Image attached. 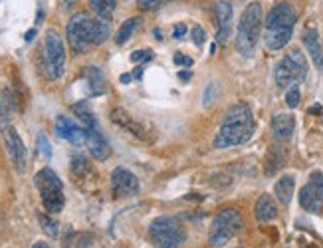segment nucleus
Wrapping results in <instances>:
<instances>
[{
  "mask_svg": "<svg viewBox=\"0 0 323 248\" xmlns=\"http://www.w3.org/2000/svg\"><path fill=\"white\" fill-rule=\"evenodd\" d=\"M16 111V101L10 89H0V131L10 127L12 115Z\"/></svg>",
  "mask_w": 323,
  "mask_h": 248,
  "instance_id": "a211bd4d",
  "label": "nucleus"
},
{
  "mask_svg": "<svg viewBox=\"0 0 323 248\" xmlns=\"http://www.w3.org/2000/svg\"><path fill=\"white\" fill-rule=\"evenodd\" d=\"M301 40H303V46L307 48L315 68L323 70V48H321V42H319V34L315 30H305Z\"/></svg>",
  "mask_w": 323,
  "mask_h": 248,
  "instance_id": "6ab92c4d",
  "label": "nucleus"
},
{
  "mask_svg": "<svg viewBox=\"0 0 323 248\" xmlns=\"http://www.w3.org/2000/svg\"><path fill=\"white\" fill-rule=\"evenodd\" d=\"M56 135L60 139L70 141L72 145H83L85 143V129L80 127L78 123H74L66 115H58L56 117Z\"/></svg>",
  "mask_w": 323,
  "mask_h": 248,
  "instance_id": "4468645a",
  "label": "nucleus"
},
{
  "mask_svg": "<svg viewBox=\"0 0 323 248\" xmlns=\"http://www.w3.org/2000/svg\"><path fill=\"white\" fill-rule=\"evenodd\" d=\"M293 129H295V119H293L291 113H276L274 115V119H272V131H274V137L276 139H280V141L291 139Z\"/></svg>",
  "mask_w": 323,
  "mask_h": 248,
  "instance_id": "f3484780",
  "label": "nucleus"
},
{
  "mask_svg": "<svg viewBox=\"0 0 323 248\" xmlns=\"http://www.w3.org/2000/svg\"><path fill=\"white\" fill-rule=\"evenodd\" d=\"M232 6L226 0H218L216 2V24H218V42L220 44H228L230 34H232Z\"/></svg>",
  "mask_w": 323,
  "mask_h": 248,
  "instance_id": "dca6fc26",
  "label": "nucleus"
},
{
  "mask_svg": "<svg viewBox=\"0 0 323 248\" xmlns=\"http://www.w3.org/2000/svg\"><path fill=\"white\" fill-rule=\"evenodd\" d=\"M85 78H87L89 91H91L95 97H99V95L105 93V76H103V72H101L99 68H95V66L85 68Z\"/></svg>",
  "mask_w": 323,
  "mask_h": 248,
  "instance_id": "5701e85b",
  "label": "nucleus"
},
{
  "mask_svg": "<svg viewBox=\"0 0 323 248\" xmlns=\"http://www.w3.org/2000/svg\"><path fill=\"white\" fill-rule=\"evenodd\" d=\"M42 66L48 80H60L66 72V48L64 40L56 30H48L42 48Z\"/></svg>",
  "mask_w": 323,
  "mask_h": 248,
  "instance_id": "0eeeda50",
  "label": "nucleus"
},
{
  "mask_svg": "<svg viewBox=\"0 0 323 248\" xmlns=\"http://www.w3.org/2000/svg\"><path fill=\"white\" fill-rule=\"evenodd\" d=\"M74 111H76V115L80 117V121L83 123V129H87V127H97L95 115L91 113V109H89L85 103H76V105H74Z\"/></svg>",
  "mask_w": 323,
  "mask_h": 248,
  "instance_id": "393cba45",
  "label": "nucleus"
},
{
  "mask_svg": "<svg viewBox=\"0 0 323 248\" xmlns=\"http://www.w3.org/2000/svg\"><path fill=\"white\" fill-rule=\"evenodd\" d=\"M216 97H218V83H216V82H210V83H208V87L204 89L202 105H204V107H208L212 101H216Z\"/></svg>",
  "mask_w": 323,
  "mask_h": 248,
  "instance_id": "c85d7f7f",
  "label": "nucleus"
},
{
  "mask_svg": "<svg viewBox=\"0 0 323 248\" xmlns=\"http://www.w3.org/2000/svg\"><path fill=\"white\" fill-rule=\"evenodd\" d=\"M91 171V167H89V163L83 159V157H74V161H72V173L74 175H78V177H83L85 173H89Z\"/></svg>",
  "mask_w": 323,
  "mask_h": 248,
  "instance_id": "cd10ccee",
  "label": "nucleus"
},
{
  "mask_svg": "<svg viewBox=\"0 0 323 248\" xmlns=\"http://www.w3.org/2000/svg\"><path fill=\"white\" fill-rule=\"evenodd\" d=\"M262 20H264V10L260 2H250L240 16L238 32H236V50L246 58H250L258 46Z\"/></svg>",
  "mask_w": 323,
  "mask_h": 248,
  "instance_id": "20e7f679",
  "label": "nucleus"
},
{
  "mask_svg": "<svg viewBox=\"0 0 323 248\" xmlns=\"http://www.w3.org/2000/svg\"><path fill=\"white\" fill-rule=\"evenodd\" d=\"M38 220H40V226H42V230L48 234V236H52V238H56L58 234H60V224H58V220L56 218H52L50 214H38Z\"/></svg>",
  "mask_w": 323,
  "mask_h": 248,
  "instance_id": "bb28decb",
  "label": "nucleus"
},
{
  "mask_svg": "<svg viewBox=\"0 0 323 248\" xmlns=\"http://www.w3.org/2000/svg\"><path fill=\"white\" fill-rule=\"evenodd\" d=\"M299 205L311 214L323 212V173L313 171L307 185L299 191Z\"/></svg>",
  "mask_w": 323,
  "mask_h": 248,
  "instance_id": "9d476101",
  "label": "nucleus"
},
{
  "mask_svg": "<svg viewBox=\"0 0 323 248\" xmlns=\"http://www.w3.org/2000/svg\"><path fill=\"white\" fill-rule=\"evenodd\" d=\"M34 36H36V30L32 28V30H28V34H26V42H32L34 40Z\"/></svg>",
  "mask_w": 323,
  "mask_h": 248,
  "instance_id": "ea45409f",
  "label": "nucleus"
},
{
  "mask_svg": "<svg viewBox=\"0 0 323 248\" xmlns=\"http://www.w3.org/2000/svg\"><path fill=\"white\" fill-rule=\"evenodd\" d=\"M254 214H256V220H258V222L274 220V218L278 216L276 201H274L270 195H260L258 201H256V207H254Z\"/></svg>",
  "mask_w": 323,
  "mask_h": 248,
  "instance_id": "aec40b11",
  "label": "nucleus"
},
{
  "mask_svg": "<svg viewBox=\"0 0 323 248\" xmlns=\"http://www.w3.org/2000/svg\"><path fill=\"white\" fill-rule=\"evenodd\" d=\"M309 113H311V115H321V113H323V105H319V103L311 105V107H309Z\"/></svg>",
  "mask_w": 323,
  "mask_h": 248,
  "instance_id": "e433bc0d",
  "label": "nucleus"
},
{
  "mask_svg": "<svg viewBox=\"0 0 323 248\" xmlns=\"http://www.w3.org/2000/svg\"><path fill=\"white\" fill-rule=\"evenodd\" d=\"M191 34H193V42H195L197 46H202V44H204V40H206V32H204L201 26H195Z\"/></svg>",
  "mask_w": 323,
  "mask_h": 248,
  "instance_id": "72a5a7b5",
  "label": "nucleus"
},
{
  "mask_svg": "<svg viewBox=\"0 0 323 248\" xmlns=\"http://www.w3.org/2000/svg\"><path fill=\"white\" fill-rule=\"evenodd\" d=\"M2 135H4V147H6V153L10 157V163L14 165V169L18 173H24L26 171V163H28L26 161L28 155H26V147H24L18 131L10 125V127H6L2 131Z\"/></svg>",
  "mask_w": 323,
  "mask_h": 248,
  "instance_id": "9b49d317",
  "label": "nucleus"
},
{
  "mask_svg": "<svg viewBox=\"0 0 323 248\" xmlns=\"http://www.w3.org/2000/svg\"><path fill=\"white\" fill-rule=\"evenodd\" d=\"M42 20H44V12L40 10V12H38V18H36V22H42Z\"/></svg>",
  "mask_w": 323,
  "mask_h": 248,
  "instance_id": "37998d69",
  "label": "nucleus"
},
{
  "mask_svg": "<svg viewBox=\"0 0 323 248\" xmlns=\"http://www.w3.org/2000/svg\"><path fill=\"white\" fill-rule=\"evenodd\" d=\"M38 149H40V153L46 157V159H50L52 157V145H50V141H48V137H46V133H38Z\"/></svg>",
  "mask_w": 323,
  "mask_h": 248,
  "instance_id": "2f4dec72",
  "label": "nucleus"
},
{
  "mask_svg": "<svg viewBox=\"0 0 323 248\" xmlns=\"http://www.w3.org/2000/svg\"><path fill=\"white\" fill-rule=\"evenodd\" d=\"M191 78H193V74H191V72H181V74H179V80H181L183 83L191 82Z\"/></svg>",
  "mask_w": 323,
  "mask_h": 248,
  "instance_id": "4c0bfd02",
  "label": "nucleus"
},
{
  "mask_svg": "<svg viewBox=\"0 0 323 248\" xmlns=\"http://www.w3.org/2000/svg\"><path fill=\"white\" fill-rule=\"evenodd\" d=\"M307 76V60L303 56L301 50H289L285 54V58H282L276 66V72H274V78H276V83L278 87H287L295 82H301L303 78Z\"/></svg>",
  "mask_w": 323,
  "mask_h": 248,
  "instance_id": "1a4fd4ad",
  "label": "nucleus"
},
{
  "mask_svg": "<svg viewBox=\"0 0 323 248\" xmlns=\"http://www.w3.org/2000/svg\"><path fill=\"white\" fill-rule=\"evenodd\" d=\"M34 183H36V189L40 191V199H42V205L44 208L50 212V214H56L64 208L66 205V197H64V185L60 181V177L50 169V167H44L36 173L34 177Z\"/></svg>",
  "mask_w": 323,
  "mask_h": 248,
  "instance_id": "423d86ee",
  "label": "nucleus"
},
{
  "mask_svg": "<svg viewBox=\"0 0 323 248\" xmlns=\"http://www.w3.org/2000/svg\"><path fill=\"white\" fill-rule=\"evenodd\" d=\"M119 82H121V83H125V85H127V83H129V82H131V74H123V76H121V78H119Z\"/></svg>",
  "mask_w": 323,
  "mask_h": 248,
  "instance_id": "58836bf2",
  "label": "nucleus"
},
{
  "mask_svg": "<svg viewBox=\"0 0 323 248\" xmlns=\"http://www.w3.org/2000/svg\"><path fill=\"white\" fill-rule=\"evenodd\" d=\"M70 2H72V0H66V4H70Z\"/></svg>",
  "mask_w": 323,
  "mask_h": 248,
  "instance_id": "c03bdc74",
  "label": "nucleus"
},
{
  "mask_svg": "<svg viewBox=\"0 0 323 248\" xmlns=\"http://www.w3.org/2000/svg\"><path fill=\"white\" fill-rule=\"evenodd\" d=\"M297 22V12L289 2L276 4L268 16L264 26V44L270 50H282L291 40L293 26Z\"/></svg>",
  "mask_w": 323,
  "mask_h": 248,
  "instance_id": "7ed1b4c3",
  "label": "nucleus"
},
{
  "mask_svg": "<svg viewBox=\"0 0 323 248\" xmlns=\"http://www.w3.org/2000/svg\"><path fill=\"white\" fill-rule=\"evenodd\" d=\"M244 226V220H242V214L236 210V208H224L220 210L212 224H210V232H208V242L210 246L218 248V246H224L234 234H238Z\"/></svg>",
  "mask_w": 323,
  "mask_h": 248,
  "instance_id": "6e6552de",
  "label": "nucleus"
},
{
  "mask_svg": "<svg viewBox=\"0 0 323 248\" xmlns=\"http://www.w3.org/2000/svg\"><path fill=\"white\" fill-rule=\"evenodd\" d=\"M115 4H117V0H91V6L97 12V18L107 20V22L111 20V12H113Z\"/></svg>",
  "mask_w": 323,
  "mask_h": 248,
  "instance_id": "b1692460",
  "label": "nucleus"
},
{
  "mask_svg": "<svg viewBox=\"0 0 323 248\" xmlns=\"http://www.w3.org/2000/svg\"><path fill=\"white\" fill-rule=\"evenodd\" d=\"M111 121L115 125H119L121 129L129 131L133 137L141 139V141H151V131L147 125H143L141 121H137L127 109H113L111 111Z\"/></svg>",
  "mask_w": 323,
  "mask_h": 248,
  "instance_id": "ddd939ff",
  "label": "nucleus"
},
{
  "mask_svg": "<svg viewBox=\"0 0 323 248\" xmlns=\"http://www.w3.org/2000/svg\"><path fill=\"white\" fill-rule=\"evenodd\" d=\"M111 187H113V195L117 199H129L139 193L137 177L129 169H123V167H117L111 173Z\"/></svg>",
  "mask_w": 323,
  "mask_h": 248,
  "instance_id": "f8f14e48",
  "label": "nucleus"
},
{
  "mask_svg": "<svg viewBox=\"0 0 323 248\" xmlns=\"http://www.w3.org/2000/svg\"><path fill=\"white\" fill-rule=\"evenodd\" d=\"M254 129H256V121L250 107L246 103H236L226 111L212 145L214 149H226V147L248 143L254 135Z\"/></svg>",
  "mask_w": 323,
  "mask_h": 248,
  "instance_id": "f257e3e1",
  "label": "nucleus"
},
{
  "mask_svg": "<svg viewBox=\"0 0 323 248\" xmlns=\"http://www.w3.org/2000/svg\"><path fill=\"white\" fill-rule=\"evenodd\" d=\"M133 76H135V78H137V80H141V78H143V68H137V70H135V74H133Z\"/></svg>",
  "mask_w": 323,
  "mask_h": 248,
  "instance_id": "79ce46f5",
  "label": "nucleus"
},
{
  "mask_svg": "<svg viewBox=\"0 0 323 248\" xmlns=\"http://www.w3.org/2000/svg\"><path fill=\"white\" fill-rule=\"evenodd\" d=\"M185 34H187V26H185L183 22H179V24H175V30H173V36H175L177 40H181V38H185Z\"/></svg>",
  "mask_w": 323,
  "mask_h": 248,
  "instance_id": "c9c22d12",
  "label": "nucleus"
},
{
  "mask_svg": "<svg viewBox=\"0 0 323 248\" xmlns=\"http://www.w3.org/2000/svg\"><path fill=\"white\" fill-rule=\"evenodd\" d=\"M299 101H301V93H299V87L295 85V87H291V89L285 93V103H287V107L295 109V107L299 105Z\"/></svg>",
  "mask_w": 323,
  "mask_h": 248,
  "instance_id": "7c9ffc66",
  "label": "nucleus"
},
{
  "mask_svg": "<svg viewBox=\"0 0 323 248\" xmlns=\"http://www.w3.org/2000/svg\"><path fill=\"white\" fill-rule=\"evenodd\" d=\"M149 236L155 248H181L187 240V232L175 216L155 218L149 226Z\"/></svg>",
  "mask_w": 323,
  "mask_h": 248,
  "instance_id": "39448f33",
  "label": "nucleus"
},
{
  "mask_svg": "<svg viewBox=\"0 0 323 248\" xmlns=\"http://www.w3.org/2000/svg\"><path fill=\"white\" fill-rule=\"evenodd\" d=\"M293 191H295V177L293 175H283L276 187H274V193H276V199L282 203V205H289L291 197H293Z\"/></svg>",
  "mask_w": 323,
  "mask_h": 248,
  "instance_id": "4be33fe9",
  "label": "nucleus"
},
{
  "mask_svg": "<svg viewBox=\"0 0 323 248\" xmlns=\"http://www.w3.org/2000/svg\"><path fill=\"white\" fill-rule=\"evenodd\" d=\"M137 24H139V18H129V20H125L123 24H121V28H119V32H117V44L121 46V44H125L131 36H133V32H135V28H137Z\"/></svg>",
  "mask_w": 323,
  "mask_h": 248,
  "instance_id": "a878e982",
  "label": "nucleus"
},
{
  "mask_svg": "<svg viewBox=\"0 0 323 248\" xmlns=\"http://www.w3.org/2000/svg\"><path fill=\"white\" fill-rule=\"evenodd\" d=\"M109 34H111L109 22L95 18V16H89L87 12L74 14L68 22V28H66V36H68L70 46L80 54L87 52L89 46L103 44L109 38Z\"/></svg>",
  "mask_w": 323,
  "mask_h": 248,
  "instance_id": "f03ea898",
  "label": "nucleus"
},
{
  "mask_svg": "<svg viewBox=\"0 0 323 248\" xmlns=\"http://www.w3.org/2000/svg\"><path fill=\"white\" fill-rule=\"evenodd\" d=\"M85 145H87V151H89V155L93 159L105 161L111 155V147H109L107 139L99 133L97 127H87L85 129Z\"/></svg>",
  "mask_w": 323,
  "mask_h": 248,
  "instance_id": "2eb2a0df",
  "label": "nucleus"
},
{
  "mask_svg": "<svg viewBox=\"0 0 323 248\" xmlns=\"http://www.w3.org/2000/svg\"><path fill=\"white\" fill-rule=\"evenodd\" d=\"M167 2H171V0H139V8L149 12V10H157L161 6H165Z\"/></svg>",
  "mask_w": 323,
  "mask_h": 248,
  "instance_id": "c756f323",
  "label": "nucleus"
},
{
  "mask_svg": "<svg viewBox=\"0 0 323 248\" xmlns=\"http://www.w3.org/2000/svg\"><path fill=\"white\" fill-rule=\"evenodd\" d=\"M285 161H287V151H285V147L283 145H274L270 151H268V159H266V173L268 175H274V173H278L283 165H285Z\"/></svg>",
  "mask_w": 323,
  "mask_h": 248,
  "instance_id": "412c9836",
  "label": "nucleus"
},
{
  "mask_svg": "<svg viewBox=\"0 0 323 248\" xmlns=\"http://www.w3.org/2000/svg\"><path fill=\"white\" fill-rule=\"evenodd\" d=\"M32 248H52V246H50L48 242H42V240H40V242H36Z\"/></svg>",
  "mask_w": 323,
  "mask_h": 248,
  "instance_id": "a19ab883",
  "label": "nucleus"
},
{
  "mask_svg": "<svg viewBox=\"0 0 323 248\" xmlns=\"http://www.w3.org/2000/svg\"><path fill=\"white\" fill-rule=\"evenodd\" d=\"M175 64L177 66H181V68H191L193 66V58H189V56H185V54H175Z\"/></svg>",
  "mask_w": 323,
  "mask_h": 248,
  "instance_id": "f704fd0d",
  "label": "nucleus"
},
{
  "mask_svg": "<svg viewBox=\"0 0 323 248\" xmlns=\"http://www.w3.org/2000/svg\"><path fill=\"white\" fill-rule=\"evenodd\" d=\"M153 50H137V52H133L131 54V60L135 62V64H147L149 60H153Z\"/></svg>",
  "mask_w": 323,
  "mask_h": 248,
  "instance_id": "473e14b6",
  "label": "nucleus"
}]
</instances>
